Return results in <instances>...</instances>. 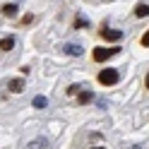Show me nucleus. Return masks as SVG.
I'll return each instance as SVG.
<instances>
[{
	"instance_id": "obj_1",
	"label": "nucleus",
	"mask_w": 149,
	"mask_h": 149,
	"mask_svg": "<svg viewBox=\"0 0 149 149\" xmlns=\"http://www.w3.org/2000/svg\"><path fill=\"white\" fill-rule=\"evenodd\" d=\"M118 79H120V74H118V70H113V68H106V70L99 72V84H104V87L118 84Z\"/></svg>"
},
{
	"instance_id": "obj_2",
	"label": "nucleus",
	"mask_w": 149,
	"mask_h": 149,
	"mask_svg": "<svg viewBox=\"0 0 149 149\" xmlns=\"http://www.w3.org/2000/svg\"><path fill=\"white\" fill-rule=\"evenodd\" d=\"M116 53H120V48H116V46L113 48H94L91 51V58H94L96 63H104V60H108L111 55H116Z\"/></svg>"
},
{
	"instance_id": "obj_3",
	"label": "nucleus",
	"mask_w": 149,
	"mask_h": 149,
	"mask_svg": "<svg viewBox=\"0 0 149 149\" xmlns=\"http://www.w3.org/2000/svg\"><path fill=\"white\" fill-rule=\"evenodd\" d=\"M101 36H104L106 41H120V36H123V34L116 31V29H106V26H104V29H101Z\"/></svg>"
},
{
	"instance_id": "obj_4",
	"label": "nucleus",
	"mask_w": 149,
	"mask_h": 149,
	"mask_svg": "<svg viewBox=\"0 0 149 149\" xmlns=\"http://www.w3.org/2000/svg\"><path fill=\"white\" fill-rule=\"evenodd\" d=\"M135 17H149V5L147 3H139L135 7Z\"/></svg>"
},
{
	"instance_id": "obj_5",
	"label": "nucleus",
	"mask_w": 149,
	"mask_h": 149,
	"mask_svg": "<svg viewBox=\"0 0 149 149\" xmlns=\"http://www.w3.org/2000/svg\"><path fill=\"white\" fill-rule=\"evenodd\" d=\"M3 12H5L7 17H15V15H17V5H15V3H7V5H3Z\"/></svg>"
},
{
	"instance_id": "obj_6",
	"label": "nucleus",
	"mask_w": 149,
	"mask_h": 149,
	"mask_svg": "<svg viewBox=\"0 0 149 149\" xmlns=\"http://www.w3.org/2000/svg\"><path fill=\"white\" fill-rule=\"evenodd\" d=\"M0 48L3 51H12L15 48V39H0Z\"/></svg>"
},
{
	"instance_id": "obj_7",
	"label": "nucleus",
	"mask_w": 149,
	"mask_h": 149,
	"mask_svg": "<svg viewBox=\"0 0 149 149\" xmlns=\"http://www.w3.org/2000/svg\"><path fill=\"white\" fill-rule=\"evenodd\" d=\"M22 87H24V82H22V79H12V82H10V91H19Z\"/></svg>"
},
{
	"instance_id": "obj_8",
	"label": "nucleus",
	"mask_w": 149,
	"mask_h": 149,
	"mask_svg": "<svg viewBox=\"0 0 149 149\" xmlns=\"http://www.w3.org/2000/svg\"><path fill=\"white\" fill-rule=\"evenodd\" d=\"M65 51H68L70 55H82V48H79V46H68Z\"/></svg>"
},
{
	"instance_id": "obj_9",
	"label": "nucleus",
	"mask_w": 149,
	"mask_h": 149,
	"mask_svg": "<svg viewBox=\"0 0 149 149\" xmlns=\"http://www.w3.org/2000/svg\"><path fill=\"white\" fill-rule=\"evenodd\" d=\"M34 106H36V108H43V106H46V99H43V96H36V99H34Z\"/></svg>"
},
{
	"instance_id": "obj_10",
	"label": "nucleus",
	"mask_w": 149,
	"mask_h": 149,
	"mask_svg": "<svg viewBox=\"0 0 149 149\" xmlns=\"http://www.w3.org/2000/svg\"><path fill=\"white\" fill-rule=\"evenodd\" d=\"M87 101H91V94H89V91H84V94H79V104H87Z\"/></svg>"
},
{
	"instance_id": "obj_11",
	"label": "nucleus",
	"mask_w": 149,
	"mask_h": 149,
	"mask_svg": "<svg viewBox=\"0 0 149 149\" xmlns=\"http://www.w3.org/2000/svg\"><path fill=\"white\" fill-rule=\"evenodd\" d=\"M142 46L149 48V31H144V36H142Z\"/></svg>"
},
{
	"instance_id": "obj_12",
	"label": "nucleus",
	"mask_w": 149,
	"mask_h": 149,
	"mask_svg": "<svg viewBox=\"0 0 149 149\" xmlns=\"http://www.w3.org/2000/svg\"><path fill=\"white\" fill-rule=\"evenodd\" d=\"M147 89H149V74H147Z\"/></svg>"
},
{
	"instance_id": "obj_13",
	"label": "nucleus",
	"mask_w": 149,
	"mask_h": 149,
	"mask_svg": "<svg viewBox=\"0 0 149 149\" xmlns=\"http://www.w3.org/2000/svg\"><path fill=\"white\" fill-rule=\"evenodd\" d=\"M96 149H101V147H96Z\"/></svg>"
}]
</instances>
